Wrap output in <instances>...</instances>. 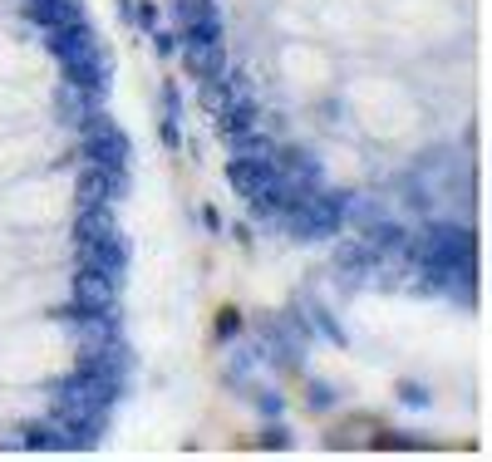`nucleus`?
I'll return each instance as SVG.
<instances>
[{
    "label": "nucleus",
    "instance_id": "nucleus-1",
    "mask_svg": "<svg viewBox=\"0 0 492 462\" xmlns=\"http://www.w3.org/2000/svg\"><path fill=\"white\" fill-rule=\"evenodd\" d=\"M79 148H84V163H89V167L129 177V163H133L129 133H123L103 109H94V113H84V119H79Z\"/></svg>",
    "mask_w": 492,
    "mask_h": 462
},
{
    "label": "nucleus",
    "instance_id": "nucleus-2",
    "mask_svg": "<svg viewBox=\"0 0 492 462\" xmlns=\"http://www.w3.org/2000/svg\"><path fill=\"white\" fill-rule=\"evenodd\" d=\"M344 207H350V192H335V187L320 182L306 202L296 207L291 217H281V231L296 241H326V236H340L344 227Z\"/></svg>",
    "mask_w": 492,
    "mask_h": 462
},
{
    "label": "nucleus",
    "instance_id": "nucleus-3",
    "mask_svg": "<svg viewBox=\"0 0 492 462\" xmlns=\"http://www.w3.org/2000/svg\"><path fill=\"white\" fill-rule=\"evenodd\" d=\"M177 40H222V5L217 0H173Z\"/></svg>",
    "mask_w": 492,
    "mask_h": 462
},
{
    "label": "nucleus",
    "instance_id": "nucleus-4",
    "mask_svg": "<svg viewBox=\"0 0 492 462\" xmlns=\"http://www.w3.org/2000/svg\"><path fill=\"white\" fill-rule=\"evenodd\" d=\"M227 182L242 202H261L276 182V157H232L227 163Z\"/></svg>",
    "mask_w": 492,
    "mask_h": 462
},
{
    "label": "nucleus",
    "instance_id": "nucleus-5",
    "mask_svg": "<svg viewBox=\"0 0 492 462\" xmlns=\"http://www.w3.org/2000/svg\"><path fill=\"white\" fill-rule=\"evenodd\" d=\"M119 276H109V271H94V266H79L75 276V306L79 310H119Z\"/></svg>",
    "mask_w": 492,
    "mask_h": 462
},
{
    "label": "nucleus",
    "instance_id": "nucleus-6",
    "mask_svg": "<svg viewBox=\"0 0 492 462\" xmlns=\"http://www.w3.org/2000/svg\"><path fill=\"white\" fill-rule=\"evenodd\" d=\"M79 266L109 271V276L123 280V271H129V241H123V231H109V236L79 241Z\"/></svg>",
    "mask_w": 492,
    "mask_h": 462
},
{
    "label": "nucleus",
    "instance_id": "nucleus-7",
    "mask_svg": "<svg viewBox=\"0 0 492 462\" xmlns=\"http://www.w3.org/2000/svg\"><path fill=\"white\" fill-rule=\"evenodd\" d=\"M94 49H99V35H94L89 20H79V25H65V30H49V55L59 59V69H75L79 59H89Z\"/></svg>",
    "mask_w": 492,
    "mask_h": 462
},
{
    "label": "nucleus",
    "instance_id": "nucleus-8",
    "mask_svg": "<svg viewBox=\"0 0 492 462\" xmlns=\"http://www.w3.org/2000/svg\"><path fill=\"white\" fill-rule=\"evenodd\" d=\"M335 271L344 276V286H360L364 276H374V271H380V251H374L364 236L340 241V246H335Z\"/></svg>",
    "mask_w": 492,
    "mask_h": 462
},
{
    "label": "nucleus",
    "instance_id": "nucleus-9",
    "mask_svg": "<svg viewBox=\"0 0 492 462\" xmlns=\"http://www.w3.org/2000/svg\"><path fill=\"white\" fill-rule=\"evenodd\" d=\"M177 55H183V65H187L192 79H217L227 69V45L222 40H187Z\"/></svg>",
    "mask_w": 492,
    "mask_h": 462
},
{
    "label": "nucleus",
    "instance_id": "nucleus-10",
    "mask_svg": "<svg viewBox=\"0 0 492 462\" xmlns=\"http://www.w3.org/2000/svg\"><path fill=\"white\" fill-rule=\"evenodd\" d=\"M25 15L35 20L45 35H49V30H65V25H79V20H89V15H84V0H30Z\"/></svg>",
    "mask_w": 492,
    "mask_h": 462
},
{
    "label": "nucleus",
    "instance_id": "nucleus-11",
    "mask_svg": "<svg viewBox=\"0 0 492 462\" xmlns=\"http://www.w3.org/2000/svg\"><path fill=\"white\" fill-rule=\"evenodd\" d=\"M123 192H129V177L119 173H99V167L79 173V202H119Z\"/></svg>",
    "mask_w": 492,
    "mask_h": 462
},
{
    "label": "nucleus",
    "instance_id": "nucleus-12",
    "mask_svg": "<svg viewBox=\"0 0 492 462\" xmlns=\"http://www.w3.org/2000/svg\"><path fill=\"white\" fill-rule=\"evenodd\" d=\"M20 438H25V448H30V453H79V448H75V438H69V433H65V428H59L49 413L40 418V423H30Z\"/></svg>",
    "mask_w": 492,
    "mask_h": 462
},
{
    "label": "nucleus",
    "instance_id": "nucleus-13",
    "mask_svg": "<svg viewBox=\"0 0 492 462\" xmlns=\"http://www.w3.org/2000/svg\"><path fill=\"white\" fill-rule=\"evenodd\" d=\"M119 231V217H113V202H79V217H75V236L89 241V236H109Z\"/></svg>",
    "mask_w": 492,
    "mask_h": 462
},
{
    "label": "nucleus",
    "instance_id": "nucleus-14",
    "mask_svg": "<svg viewBox=\"0 0 492 462\" xmlns=\"http://www.w3.org/2000/svg\"><path fill=\"white\" fill-rule=\"evenodd\" d=\"M256 119H261L256 99H251V93H237V99L217 113V129L222 133H246V129H256Z\"/></svg>",
    "mask_w": 492,
    "mask_h": 462
},
{
    "label": "nucleus",
    "instance_id": "nucleus-15",
    "mask_svg": "<svg viewBox=\"0 0 492 462\" xmlns=\"http://www.w3.org/2000/svg\"><path fill=\"white\" fill-rule=\"evenodd\" d=\"M232 157H276V143L266 138L261 129H246V133H222Z\"/></svg>",
    "mask_w": 492,
    "mask_h": 462
},
{
    "label": "nucleus",
    "instance_id": "nucleus-16",
    "mask_svg": "<svg viewBox=\"0 0 492 462\" xmlns=\"http://www.w3.org/2000/svg\"><path fill=\"white\" fill-rule=\"evenodd\" d=\"M133 25H139L143 35H153V30L163 25V10L153 5V0H133Z\"/></svg>",
    "mask_w": 492,
    "mask_h": 462
},
{
    "label": "nucleus",
    "instance_id": "nucleus-17",
    "mask_svg": "<svg viewBox=\"0 0 492 462\" xmlns=\"http://www.w3.org/2000/svg\"><path fill=\"white\" fill-rule=\"evenodd\" d=\"M256 448H266V453H291V428L286 423H271L266 433L256 438Z\"/></svg>",
    "mask_w": 492,
    "mask_h": 462
},
{
    "label": "nucleus",
    "instance_id": "nucleus-18",
    "mask_svg": "<svg viewBox=\"0 0 492 462\" xmlns=\"http://www.w3.org/2000/svg\"><path fill=\"white\" fill-rule=\"evenodd\" d=\"M310 320H316V334H326L330 344H344V330L335 324V315L326 306H310Z\"/></svg>",
    "mask_w": 492,
    "mask_h": 462
},
{
    "label": "nucleus",
    "instance_id": "nucleus-19",
    "mask_svg": "<svg viewBox=\"0 0 492 462\" xmlns=\"http://www.w3.org/2000/svg\"><path fill=\"white\" fill-rule=\"evenodd\" d=\"M153 49H158L163 59H173L177 49H183V40H177V30H163V25H158V30H153Z\"/></svg>",
    "mask_w": 492,
    "mask_h": 462
},
{
    "label": "nucleus",
    "instance_id": "nucleus-20",
    "mask_svg": "<svg viewBox=\"0 0 492 462\" xmlns=\"http://www.w3.org/2000/svg\"><path fill=\"white\" fill-rule=\"evenodd\" d=\"M237 334H242V315L222 310V315H217V340H237Z\"/></svg>",
    "mask_w": 492,
    "mask_h": 462
},
{
    "label": "nucleus",
    "instance_id": "nucleus-21",
    "mask_svg": "<svg viewBox=\"0 0 492 462\" xmlns=\"http://www.w3.org/2000/svg\"><path fill=\"white\" fill-rule=\"evenodd\" d=\"M310 408H316V413L335 408V388H330V384H310Z\"/></svg>",
    "mask_w": 492,
    "mask_h": 462
},
{
    "label": "nucleus",
    "instance_id": "nucleus-22",
    "mask_svg": "<svg viewBox=\"0 0 492 462\" xmlns=\"http://www.w3.org/2000/svg\"><path fill=\"white\" fill-rule=\"evenodd\" d=\"M256 408H261L266 418H281V413H286V398H281V394H271V388H266V394L256 398Z\"/></svg>",
    "mask_w": 492,
    "mask_h": 462
},
{
    "label": "nucleus",
    "instance_id": "nucleus-23",
    "mask_svg": "<svg viewBox=\"0 0 492 462\" xmlns=\"http://www.w3.org/2000/svg\"><path fill=\"white\" fill-rule=\"evenodd\" d=\"M399 398H404V404H414V408H424L428 404V388L409 379V384H399Z\"/></svg>",
    "mask_w": 492,
    "mask_h": 462
},
{
    "label": "nucleus",
    "instance_id": "nucleus-24",
    "mask_svg": "<svg viewBox=\"0 0 492 462\" xmlns=\"http://www.w3.org/2000/svg\"><path fill=\"white\" fill-rule=\"evenodd\" d=\"M158 138L167 143V148H183V129H177V119H163L158 123Z\"/></svg>",
    "mask_w": 492,
    "mask_h": 462
},
{
    "label": "nucleus",
    "instance_id": "nucleus-25",
    "mask_svg": "<svg viewBox=\"0 0 492 462\" xmlns=\"http://www.w3.org/2000/svg\"><path fill=\"white\" fill-rule=\"evenodd\" d=\"M163 109H167V119H183V93L173 84H163Z\"/></svg>",
    "mask_w": 492,
    "mask_h": 462
},
{
    "label": "nucleus",
    "instance_id": "nucleus-26",
    "mask_svg": "<svg viewBox=\"0 0 492 462\" xmlns=\"http://www.w3.org/2000/svg\"><path fill=\"white\" fill-rule=\"evenodd\" d=\"M202 227L207 231H222L227 222H222V212H217V207H202Z\"/></svg>",
    "mask_w": 492,
    "mask_h": 462
},
{
    "label": "nucleus",
    "instance_id": "nucleus-27",
    "mask_svg": "<svg viewBox=\"0 0 492 462\" xmlns=\"http://www.w3.org/2000/svg\"><path fill=\"white\" fill-rule=\"evenodd\" d=\"M119 20H123V25H133V0H119Z\"/></svg>",
    "mask_w": 492,
    "mask_h": 462
}]
</instances>
